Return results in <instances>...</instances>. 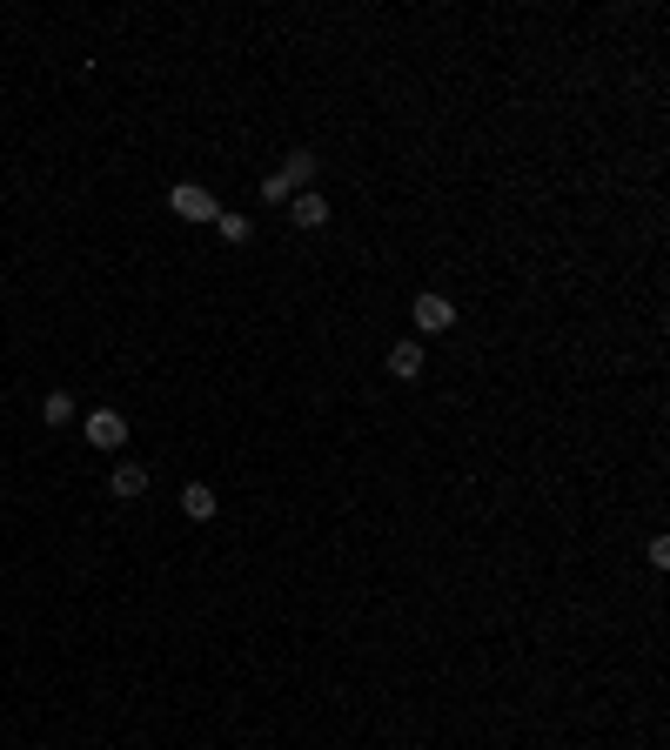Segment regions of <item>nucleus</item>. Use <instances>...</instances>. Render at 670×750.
<instances>
[{
    "mask_svg": "<svg viewBox=\"0 0 670 750\" xmlns=\"http://www.w3.org/2000/svg\"><path fill=\"white\" fill-rule=\"evenodd\" d=\"M81 436H88L94 449H121V442H128V416H121V409H94V416L81 422Z\"/></svg>",
    "mask_w": 670,
    "mask_h": 750,
    "instance_id": "1",
    "label": "nucleus"
},
{
    "mask_svg": "<svg viewBox=\"0 0 670 750\" xmlns=\"http://www.w3.org/2000/svg\"><path fill=\"white\" fill-rule=\"evenodd\" d=\"M168 208H175L181 221H215V215H222V208H215V195H208V188H195V181H181L175 195H168Z\"/></svg>",
    "mask_w": 670,
    "mask_h": 750,
    "instance_id": "2",
    "label": "nucleus"
},
{
    "mask_svg": "<svg viewBox=\"0 0 670 750\" xmlns=\"http://www.w3.org/2000/svg\"><path fill=\"white\" fill-rule=\"evenodd\" d=\"M449 322H456V309H449L443 295H416V329L423 335H443Z\"/></svg>",
    "mask_w": 670,
    "mask_h": 750,
    "instance_id": "3",
    "label": "nucleus"
},
{
    "mask_svg": "<svg viewBox=\"0 0 670 750\" xmlns=\"http://www.w3.org/2000/svg\"><path fill=\"white\" fill-rule=\"evenodd\" d=\"M289 221L295 228H322V221H329V201L315 195V188H302V195H289Z\"/></svg>",
    "mask_w": 670,
    "mask_h": 750,
    "instance_id": "4",
    "label": "nucleus"
},
{
    "mask_svg": "<svg viewBox=\"0 0 670 750\" xmlns=\"http://www.w3.org/2000/svg\"><path fill=\"white\" fill-rule=\"evenodd\" d=\"M389 375H396V382H416V375H423V349H416V342H396V349H389Z\"/></svg>",
    "mask_w": 670,
    "mask_h": 750,
    "instance_id": "5",
    "label": "nucleus"
},
{
    "mask_svg": "<svg viewBox=\"0 0 670 750\" xmlns=\"http://www.w3.org/2000/svg\"><path fill=\"white\" fill-rule=\"evenodd\" d=\"M108 489H114V496H128V503H134V496L148 489V469H141V463H121V469H114V476H108Z\"/></svg>",
    "mask_w": 670,
    "mask_h": 750,
    "instance_id": "6",
    "label": "nucleus"
},
{
    "mask_svg": "<svg viewBox=\"0 0 670 750\" xmlns=\"http://www.w3.org/2000/svg\"><path fill=\"white\" fill-rule=\"evenodd\" d=\"M181 509H188L195 523H208V516H215V489H208V483H188V489H181Z\"/></svg>",
    "mask_w": 670,
    "mask_h": 750,
    "instance_id": "7",
    "label": "nucleus"
},
{
    "mask_svg": "<svg viewBox=\"0 0 670 750\" xmlns=\"http://www.w3.org/2000/svg\"><path fill=\"white\" fill-rule=\"evenodd\" d=\"M315 168H322V161H315V155H289V168H282V181H289L295 195H302V188H309V181H315Z\"/></svg>",
    "mask_w": 670,
    "mask_h": 750,
    "instance_id": "8",
    "label": "nucleus"
},
{
    "mask_svg": "<svg viewBox=\"0 0 670 750\" xmlns=\"http://www.w3.org/2000/svg\"><path fill=\"white\" fill-rule=\"evenodd\" d=\"M41 416H47V422H74V396H61V389H54V396L41 402Z\"/></svg>",
    "mask_w": 670,
    "mask_h": 750,
    "instance_id": "9",
    "label": "nucleus"
},
{
    "mask_svg": "<svg viewBox=\"0 0 670 750\" xmlns=\"http://www.w3.org/2000/svg\"><path fill=\"white\" fill-rule=\"evenodd\" d=\"M215 228H222V242H248V215H215Z\"/></svg>",
    "mask_w": 670,
    "mask_h": 750,
    "instance_id": "10",
    "label": "nucleus"
}]
</instances>
